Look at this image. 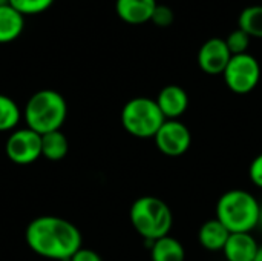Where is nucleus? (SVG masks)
<instances>
[{
  "instance_id": "nucleus-1",
  "label": "nucleus",
  "mask_w": 262,
  "mask_h": 261,
  "mask_svg": "<svg viewBox=\"0 0 262 261\" xmlns=\"http://www.w3.org/2000/svg\"><path fill=\"white\" fill-rule=\"evenodd\" d=\"M26 243L32 252L49 260L69 261L81 249L78 228L60 217L43 215L34 218L26 228Z\"/></svg>"
},
{
  "instance_id": "nucleus-2",
  "label": "nucleus",
  "mask_w": 262,
  "mask_h": 261,
  "mask_svg": "<svg viewBox=\"0 0 262 261\" xmlns=\"http://www.w3.org/2000/svg\"><path fill=\"white\" fill-rule=\"evenodd\" d=\"M259 203L253 194L244 189H230L224 192L216 203V220H220L230 234L252 232L258 228Z\"/></svg>"
},
{
  "instance_id": "nucleus-3",
  "label": "nucleus",
  "mask_w": 262,
  "mask_h": 261,
  "mask_svg": "<svg viewBox=\"0 0 262 261\" xmlns=\"http://www.w3.org/2000/svg\"><path fill=\"white\" fill-rule=\"evenodd\" d=\"M68 115L64 97L54 89H40L29 97L25 106L26 126L40 135L60 131Z\"/></svg>"
},
{
  "instance_id": "nucleus-4",
  "label": "nucleus",
  "mask_w": 262,
  "mask_h": 261,
  "mask_svg": "<svg viewBox=\"0 0 262 261\" xmlns=\"http://www.w3.org/2000/svg\"><path fill=\"white\" fill-rule=\"evenodd\" d=\"M130 223L134 229L150 246L155 240L169 235L173 215L167 203L158 197L144 195L137 198L130 206Z\"/></svg>"
},
{
  "instance_id": "nucleus-5",
  "label": "nucleus",
  "mask_w": 262,
  "mask_h": 261,
  "mask_svg": "<svg viewBox=\"0 0 262 261\" xmlns=\"http://www.w3.org/2000/svg\"><path fill=\"white\" fill-rule=\"evenodd\" d=\"M164 122L157 102L149 97L130 98L121 109L123 128L137 138H154Z\"/></svg>"
},
{
  "instance_id": "nucleus-6",
  "label": "nucleus",
  "mask_w": 262,
  "mask_h": 261,
  "mask_svg": "<svg viewBox=\"0 0 262 261\" xmlns=\"http://www.w3.org/2000/svg\"><path fill=\"white\" fill-rule=\"evenodd\" d=\"M223 77L232 92L239 95L249 94L258 86L261 80L259 62L249 52L232 55Z\"/></svg>"
},
{
  "instance_id": "nucleus-7",
  "label": "nucleus",
  "mask_w": 262,
  "mask_h": 261,
  "mask_svg": "<svg viewBox=\"0 0 262 261\" xmlns=\"http://www.w3.org/2000/svg\"><path fill=\"white\" fill-rule=\"evenodd\" d=\"M5 152L15 165H31L41 157V135L28 126L17 129L8 137Z\"/></svg>"
},
{
  "instance_id": "nucleus-8",
  "label": "nucleus",
  "mask_w": 262,
  "mask_h": 261,
  "mask_svg": "<svg viewBox=\"0 0 262 261\" xmlns=\"http://www.w3.org/2000/svg\"><path fill=\"white\" fill-rule=\"evenodd\" d=\"M154 140L161 154L167 157H180L190 149L192 132L180 120H166Z\"/></svg>"
},
{
  "instance_id": "nucleus-9",
  "label": "nucleus",
  "mask_w": 262,
  "mask_h": 261,
  "mask_svg": "<svg viewBox=\"0 0 262 261\" xmlns=\"http://www.w3.org/2000/svg\"><path fill=\"white\" fill-rule=\"evenodd\" d=\"M230 58H232V54L227 48V43L224 38H220V37H213L204 42L196 57L200 69L209 75L224 74Z\"/></svg>"
},
{
  "instance_id": "nucleus-10",
  "label": "nucleus",
  "mask_w": 262,
  "mask_h": 261,
  "mask_svg": "<svg viewBox=\"0 0 262 261\" xmlns=\"http://www.w3.org/2000/svg\"><path fill=\"white\" fill-rule=\"evenodd\" d=\"M166 120H178L189 108V94L178 85H167L155 98Z\"/></svg>"
},
{
  "instance_id": "nucleus-11",
  "label": "nucleus",
  "mask_w": 262,
  "mask_h": 261,
  "mask_svg": "<svg viewBox=\"0 0 262 261\" xmlns=\"http://www.w3.org/2000/svg\"><path fill=\"white\" fill-rule=\"evenodd\" d=\"M157 0H115L117 15L129 25H143L152 20Z\"/></svg>"
},
{
  "instance_id": "nucleus-12",
  "label": "nucleus",
  "mask_w": 262,
  "mask_h": 261,
  "mask_svg": "<svg viewBox=\"0 0 262 261\" xmlns=\"http://www.w3.org/2000/svg\"><path fill=\"white\" fill-rule=\"evenodd\" d=\"M259 245L250 232L230 234L223 252L227 261H253Z\"/></svg>"
},
{
  "instance_id": "nucleus-13",
  "label": "nucleus",
  "mask_w": 262,
  "mask_h": 261,
  "mask_svg": "<svg viewBox=\"0 0 262 261\" xmlns=\"http://www.w3.org/2000/svg\"><path fill=\"white\" fill-rule=\"evenodd\" d=\"M230 237V232L226 229V226L216 220H207L206 223H203V226L198 231V242L200 245L210 252H220L224 249L227 240Z\"/></svg>"
},
{
  "instance_id": "nucleus-14",
  "label": "nucleus",
  "mask_w": 262,
  "mask_h": 261,
  "mask_svg": "<svg viewBox=\"0 0 262 261\" xmlns=\"http://www.w3.org/2000/svg\"><path fill=\"white\" fill-rule=\"evenodd\" d=\"M25 29V15L9 3L0 6V45L17 40Z\"/></svg>"
},
{
  "instance_id": "nucleus-15",
  "label": "nucleus",
  "mask_w": 262,
  "mask_h": 261,
  "mask_svg": "<svg viewBox=\"0 0 262 261\" xmlns=\"http://www.w3.org/2000/svg\"><path fill=\"white\" fill-rule=\"evenodd\" d=\"M150 260L152 261H184L186 251L181 242L175 237L166 235L155 240L150 246Z\"/></svg>"
},
{
  "instance_id": "nucleus-16",
  "label": "nucleus",
  "mask_w": 262,
  "mask_h": 261,
  "mask_svg": "<svg viewBox=\"0 0 262 261\" xmlns=\"http://www.w3.org/2000/svg\"><path fill=\"white\" fill-rule=\"evenodd\" d=\"M69 151V142L61 131L41 135V157L51 162H60Z\"/></svg>"
},
{
  "instance_id": "nucleus-17",
  "label": "nucleus",
  "mask_w": 262,
  "mask_h": 261,
  "mask_svg": "<svg viewBox=\"0 0 262 261\" xmlns=\"http://www.w3.org/2000/svg\"><path fill=\"white\" fill-rule=\"evenodd\" d=\"M238 28L255 38H262V5H252L241 11Z\"/></svg>"
},
{
  "instance_id": "nucleus-18",
  "label": "nucleus",
  "mask_w": 262,
  "mask_h": 261,
  "mask_svg": "<svg viewBox=\"0 0 262 261\" xmlns=\"http://www.w3.org/2000/svg\"><path fill=\"white\" fill-rule=\"evenodd\" d=\"M20 118L21 112L18 105L11 97L0 94V132L15 129Z\"/></svg>"
},
{
  "instance_id": "nucleus-19",
  "label": "nucleus",
  "mask_w": 262,
  "mask_h": 261,
  "mask_svg": "<svg viewBox=\"0 0 262 261\" xmlns=\"http://www.w3.org/2000/svg\"><path fill=\"white\" fill-rule=\"evenodd\" d=\"M55 0H9V5L21 15H37L48 11Z\"/></svg>"
},
{
  "instance_id": "nucleus-20",
  "label": "nucleus",
  "mask_w": 262,
  "mask_h": 261,
  "mask_svg": "<svg viewBox=\"0 0 262 261\" xmlns=\"http://www.w3.org/2000/svg\"><path fill=\"white\" fill-rule=\"evenodd\" d=\"M250 38L252 37L249 34H246L243 29L238 28V29L232 31L227 35V38H224V40L227 43V48H229L230 54L232 55H239V54H246L247 52L249 45H250Z\"/></svg>"
},
{
  "instance_id": "nucleus-21",
  "label": "nucleus",
  "mask_w": 262,
  "mask_h": 261,
  "mask_svg": "<svg viewBox=\"0 0 262 261\" xmlns=\"http://www.w3.org/2000/svg\"><path fill=\"white\" fill-rule=\"evenodd\" d=\"M173 17H175V14H173L172 8H169L166 5H157L150 22L155 23L157 26L166 28V26L173 23Z\"/></svg>"
},
{
  "instance_id": "nucleus-22",
  "label": "nucleus",
  "mask_w": 262,
  "mask_h": 261,
  "mask_svg": "<svg viewBox=\"0 0 262 261\" xmlns=\"http://www.w3.org/2000/svg\"><path fill=\"white\" fill-rule=\"evenodd\" d=\"M249 177L252 180V183L262 189V154L253 158V162L250 163L249 168Z\"/></svg>"
},
{
  "instance_id": "nucleus-23",
  "label": "nucleus",
  "mask_w": 262,
  "mask_h": 261,
  "mask_svg": "<svg viewBox=\"0 0 262 261\" xmlns=\"http://www.w3.org/2000/svg\"><path fill=\"white\" fill-rule=\"evenodd\" d=\"M69 261H103L101 260V257L95 252V251H92V249H86V248H81V249H78L74 255H72V258Z\"/></svg>"
},
{
  "instance_id": "nucleus-24",
  "label": "nucleus",
  "mask_w": 262,
  "mask_h": 261,
  "mask_svg": "<svg viewBox=\"0 0 262 261\" xmlns=\"http://www.w3.org/2000/svg\"><path fill=\"white\" fill-rule=\"evenodd\" d=\"M256 229L262 231V203H259V217H258V228Z\"/></svg>"
},
{
  "instance_id": "nucleus-25",
  "label": "nucleus",
  "mask_w": 262,
  "mask_h": 261,
  "mask_svg": "<svg viewBox=\"0 0 262 261\" xmlns=\"http://www.w3.org/2000/svg\"><path fill=\"white\" fill-rule=\"evenodd\" d=\"M253 261H262V246H259L258 254H256V257H255V260Z\"/></svg>"
},
{
  "instance_id": "nucleus-26",
  "label": "nucleus",
  "mask_w": 262,
  "mask_h": 261,
  "mask_svg": "<svg viewBox=\"0 0 262 261\" xmlns=\"http://www.w3.org/2000/svg\"><path fill=\"white\" fill-rule=\"evenodd\" d=\"M8 3H9V0H0V6H5Z\"/></svg>"
}]
</instances>
